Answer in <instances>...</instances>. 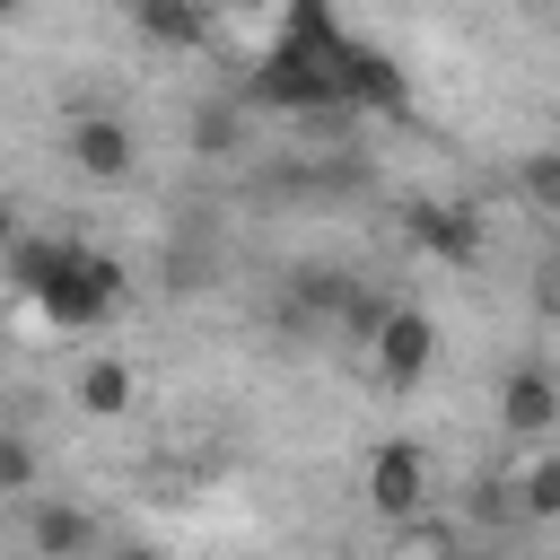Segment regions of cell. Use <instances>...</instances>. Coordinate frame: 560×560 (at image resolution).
I'll return each mask as SVG.
<instances>
[{"label": "cell", "mask_w": 560, "mask_h": 560, "mask_svg": "<svg viewBox=\"0 0 560 560\" xmlns=\"http://www.w3.org/2000/svg\"><path fill=\"white\" fill-rule=\"evenodd\" d=\"M131 26L158 52H192V44H210V0H131Z\"/></svg>", "instance_id": "9c48e42d"}, {"label": "cell", "mask_w": 560, "mask_h": 560, "mask_svg": "<svg viewBox=\"0 0 560 560\" xmlns=\"http://www.w3.org/2000/svg\"><path fill=\"white\" fill-rule=\"evenodd\" d=\"M61 254H70V236H18V245L0 254V280H9L18 298H35V289L61 271Z\"/></svg>", "instance_id": "8fae6325"}, {"label": "cell", "mask_w": 560, "mask_h": 560, "mask_svg": "<svg viewBox=\"0 0 560 560\" xmlns=\"http://www.w3.org/2000/svg\"><path fill=\"white\" fill-rule=\"evenodd\" d=\"M192 140H201L210 158H228V149H236V114H192Z\"/></svg>", "instance_id": "2e32d148"}, {"label": "cell", "mask_w": 560, "mask_h": 560, "mask_svg": "<svg viewBox=\"0 0 560 560\" xmlns=\"http://www.w3.org/2000/svg\"><path fill=\"white\" fill-rule=\"evenodd\" d=\"M254 96H262L271 114H341L332 79H324L306 52H289V44H271V52H262V70H254Z\"/></svg>", "instance_id": "8992f818"}, {"label": "cell", "mask_w": 560, "mask_h": 560, "mask_svg": "<svg viewBox=\"0 0 560 560\" xmlns=\"http://www.w3.org/2000/svg\"><path fill=\"white\" fill-rule=\"evenodd\" d=\"M79 411L88 420H122L131 411V368L122 359H88L79 368Z\"/></svg>", "instance_id": "7c38bea8"}, {"label": "cell", "mask_w": 560, "mask_h": 560, "mask_svg": "<svg viewBox=\"0 0 560 560\" xmlns=\"http://www.w3.org/2000/svg\"><path fill=\"white\" fill-rule=\"evenodd\" d=\"M368 350H376V376H385L394 394H411V385L438 368V324H429L420 306H385V315L368 324Z\"/></svg>", "instance_id": "3957f363"}, {"label": "cell", "mask_w": 560, "mask_h": 560, "mask_svg": "<svg viewBox=\"0 0 560 560\" xmlns=\"http://www.w3.org/2000/svg\"><path fill=\"white\" fill-rule=\"evenodd\" d=\"M516 184H525L534 210H560V149H534V158L516 166Z\"/></svg>", "instance_id": "5bb4252c"}, {"label": "cell", "mask_w": 560, "mask_h": 560, "mask_svg": "<svg viewBox=\"0 0 560 560\" xmlns=\"http://www.w3.org/2000/svg\"><path fill=\"white\" fill-rule=\"evenodd\" d=\"M516 490H525V499H516V508H525V516H534V525H542V516H560V464H551V455H534V464H525V481H516Z\"/></svg>", "instance_id": "4fadbf2b"}, {"label": "cell", "mask_w": 560, "mask_h": 560, "mask_svg": "<svg viewBox=\"0 0 560 560\" xmlns=\"http://www.w3.org/2000/svg\"><path fill=\"white\" fill-rule=\"evenodd\" d=\"M26 542H35V560H88V551H96V516L70 508V499H35Z\"/></svg>", "instance_id": "ba28073f"}, {"label": "cell", "mask_w": 560, "mask_h": 560, "mask_svg": "<svg viewBox=\"0 0 560 560\" xmlns=\"http://www.w3.org/2000/svg\"><path fill=\"white\" fill-rule=\"evenodd\" d=\"M122 298H131V271H122L114 254H96V245H70V254H61V271L35 289L44 324H61V332H96Z\"/></svg>", "instance_id": "7a4b0ae2"}, {"label": "cell", "mask_w": 560, "mask_h": 560, "mask_svg": "<svg viewBox=\"0 0 560 560\" xmlns=\"http://www.w3.org/2000/svg\"><path fill=\"white\" fill-rule=\"evenodd\" d=\"M18 9H26V0H0V18H18Z\"/></svg>", "instance_id": "d6986e66"}, {"label": "cell", "mask_w": 560, "mask_h": 560, "mask_svg": "<svg viewBox=\"0 0 560 560\" xmlns=\"http://www.w3.org/2000/svg\"><path fill=\"white\" fill-rule=\"evenodd\" d=\"M499 420H508V438H551V420H560V385H551L542 368H516L508 394H499Z\"/></svg>", "instance_id": "30bf717a"}, {"label": "cell", "mask_w": 560, "mask_h": 560, "mask_svg": "<svg viewBox=\"0 0 560 560\" xmlns=\"http://www.w3.org/2000/svg\"><path fill=\"white\" fill-rule=\"evenodd\" d=\"M61 149H70V166H79L88 184H122V175L140 166V140H131V122H122V114H96V105L61 122Z\"/></svg>", "instance_id": "277c9868"}, {"label": "cell", "mask_w": 560, "mask_h": 560, "mask_svg": "<svg viewBox=\"0 0 560 560\" xmlns=\"http://www.w3.org/2000/svg\"><path fill=\"white\" fill-rule=\"evenodd\" d=\"M18 490H35V446L18 429H0V499H18Z\"/></svg>", "instance_id": "9a60e30c"}, {"label": "cell", "mask_w": 560, "mask_h": 560, "mask_svg": "<svg viewBox=\"0 0 560 560\" xmlns=\"http://www.w3.org/2000/svg\"><path fill=\"white\" fill-rule=\"evenodd\" d=\"M114 560H166V551H149V542H131V551H114Z\"/></svg>", "instance_id": "ac0fdd59"}, {"label": "cell", "mask_w": 560, "mask_h": 560, "mask_svg": "<svg viewBox=\"0 0 560 560\" xmlns=\"http://www.w3.org/2000/svg\"><path fill=\"white\" fill-rule=\"evenodd\" d=\"M368 508H376L385 525H411V516L429 508V455H420L411 438H385V446L368 455Z\"/></svg>", "instance_id": "5b68a950"}, {"label": "cell", "mask_w": 560, "mask_h": 560, "mask_svg": "<svg viewBox=\"0 0 560 560\" xmlns=\"http://www.w3.org/2000/svg\"><path fill=\"white\" fill-rule=\"evenodd\" d=\"M9 245H18V201L0 192V254H9Z\"/></svg>", "instance_id": "e0dca14e"}, {"label": "cell", "mask_w": 560, "mask_h": 560, "mask_svg": "<svg viewBox=\"0 0 560 560\" xmlns=\"http://www.w3.org/2000/svg\"><path fill=\"white\" fill-rule=\"evenodd\" d=\"M402 236L420 254H438V262H472L481 254V210H464V201H411L402 210Z\"/></svg>", "instance_id": "52a82bcc"}, {"label": "cell", "mask_w": 560, "mask_h": 560, "mask_svg": "<svg viewBox=\"0 0 560 560\" xmlns=\"http://www.w3.org/2000/svg\"><path fill=\"white\" fill-rule=\"evenodd\" d=\"M271 44L306 52V61L332 79L341 114H359V105H368V114H402V105H411L402 61H394V52H376L368 35H350L332 0H280V35H271Z\"/></svg>", "instance_id": "6da1fadb"}]
</instances>
